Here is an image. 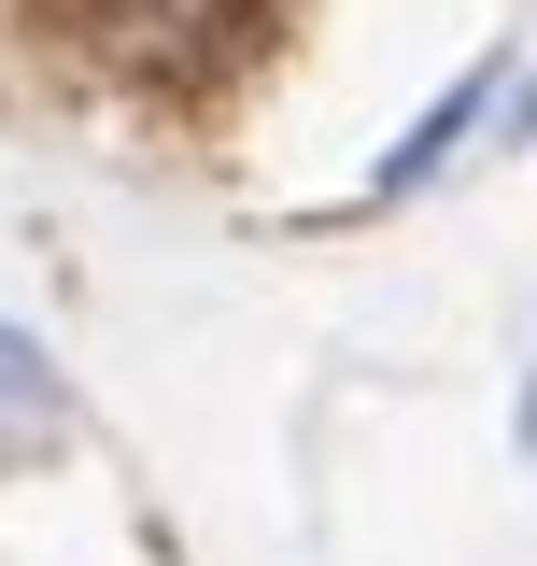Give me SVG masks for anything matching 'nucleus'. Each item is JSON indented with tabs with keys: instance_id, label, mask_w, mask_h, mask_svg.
<instances>
[{
	"instance_id": "1",
	"label": "nucleus",
	"mask_w": 537,
	"mask_h": 566,
	"mask_svg": "<svg viewBox=\"0 0 537 566\" xmlns=\"http://www.w3.org/2000/svg\"><path fill=\"white\" fill-rule=\"evenodd\" d=\"M509 43H495V57H467L453 71V85H439V99H424V114H410V142L397 156H382V170H368V212H397V199H424V185H439V170H453V156H481V128H495V85H509Z\"/></svg>"
},
{
	"instance_id": "2",
	"label": "nucleus",
	"mask_w": 537,
	"mask_h": 566,
	"mask_svg": "<svg viewBox=\"0 0 537 566\" xmlns=\"http://www.w3.org/2000/svg\"><path fill=\"white\" fill-rule=\"evenodd\" d=\"M43 453H71V368L0 312V482H14V468H43Z\"/></svg>"
},
{
	"instance_id": "3",
	"label": "nucleus",
	"mask_w": 537,
	"mask_h": 566,
	"mask_svg": "<svg viewBox=\"0 0 537 566\" xmlns=\"http://www.w3.org/2000/svg\"><path fill=\"white\" fill-rule=\"evenodd\" d=\"M537 142V71H509V85H495V156H524Z\"/></svg>"
},
{
	"instance_id": "4",
	"label": "nucleus",
	"mask_w": 537,
	"mask_h": 566,
	"mask_svg": "<svg viewBox=\"0 0 537 566\" xmlns=\"http://www.w3.org/2000/svg\"><path fill=\"white\" fill-rule=\"evenodd\" d=\"M509 453H537V382H524V411H509Z\"/></svg>"
}]
</instances>
